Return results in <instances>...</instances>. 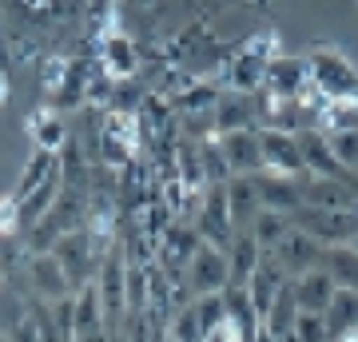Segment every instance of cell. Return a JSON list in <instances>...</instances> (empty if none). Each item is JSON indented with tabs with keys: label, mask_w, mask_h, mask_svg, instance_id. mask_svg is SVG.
<instances>
[{
	"label": "cell",
	"mask_w": 358,
	"mask_h": 342,
	"mask_svg": "<svg viewBox=\"0 0 358 342\" xmlns=\"http://www.w3.org/2000/svg\"><path fill=\"white\" fill-rule=\"evenodd\" d=\"M84 219H88V191L64 187V191H60V199H56V207L40 219V227H32L24 235V251L28 255L56 251V243H60V239H68V235L84 231Z\"/></svg>",
	"instance_id": "cell-1"
},
{
	"label": "cell",
	"mask_w": 358,
	"mask_h": 342,
	"mask_svg": "<svg viewBox=\"0 0 358 342\" xmlns=\"http://www.w3.org/2000/svg\"><path fill=\"white\" fill-rule=\"evenodd\" d=\"M310 64V80L322 88L327 100H358V68L346 60L338 48H315L307 52Z\"/></svg>",
	"instance_id": "cell-2"
},
{
	"label": "cell",
	"mask_w": 358,
	"mask_h": 342,
	"mask_svg": "<svg viewBox=\"0 0 358 342\" xmlns=\"http://www.w3.org/2000/svg\"><path fill=\"white\" fill-rule=\"evenodd\" d=\"M291 227L310 235L322 247H346L358 235V211H315V207H299L291 211Z\"/></svg>",
	"instance_id": "cell-3"
},
{
	"label": "cell",
	"mask_w": 358,
	"mask_h": 342,
	"mask_svg": "<svg viewBox=\"0 0 358 342\" xmlns=\"http://www.w3.org/2000/svg\"><path fill=\"white\" fill-rule=\"evenodd\" d=\"M96 291H100V303H103V322L128 318V259H124V243H115L112 251L100 259Z\"/></svg>",
	"instance_id": "cell-4"
},
{
	"label": "cell",
	"mask_w": 358,
	"mask_h": 342,
	"mask_svg": "<svg viewBox=\"0 0 358 342\" xmlns=\"http://www.w3.org/2000/svg\"><path fill=\"white\" fill-rule=\"evenodd\" d=\"M327 251H331V247L315 243L310 235L291 231L271 255H275V263L282 266L287 279H303V275H310V271H327Z\"/></svg>",
	"instance_id": "cell-5"
},
{
	"label": "cell",
	"mask_w": 358,
	"mask_h": 342,
	"mask_svg": "<svg viewBox=\"0 0 358 342\" xmlns=\"http://www.w3.org/2000/svg\"><path fill=\"white\" fill-rule=\"evenodd\" d=\"M183 283L192 287L195 299H203V294H223V287L231 283V271H227V255L215 251V247H199V255L192 259V266H187V275H183Z\"/></svg>",
	"instance_id": "cell-6"
},
{
	"label": "cell",
	"mask_w": 358,
	"mask_h": 342,
	"mask_svg": "<svg viewBox=\"0 0 358 342\" xmlns=\"http://www.w3.org/2000/svg\"><path fill=\"white\" fill-rule=\"evenodd\" d=\"M259 155H263V171H271V176H282V179L307 176L299 143L287 131H259Z\"/></svg>",
	"instance_id": "cell-7"
},
{
	"label": "cell",
	"mask_w": 358,
	"mask_h": 342,
	"mask_svg": "<svg viewBox=\"0 0 358 342\" xmlns=\"http://www.w3.org/2000/svg\"><path fill=\"white\" fill-rule=\"evenodd\" d=\"M96 64H100V68L115 80V84H124V80H140V72H143L140 40H131V36L103 40L100 52H96Z\"/></svg>",
	"instance_id": "cell-8"
},
{
	"label": "cell",
	"mask_w": 358,
	"mask_h": 342,
	"mask_svg": "<svg viewBox=\"0 0 358 342\" xmlns=\"http://www.w3.org/2000/svg\"><path fill=\"white\" fill-rule=\"evenodd\" d=\"M307 84H310V64H307V56L279 52V56L267 64V84H263V88L275 92L279 100H294V96L307 88Z\"/></svg>",
	"instance_id": "cell-9"
},
{
	"label": "cell",
	"mask_w": 358,
	"mask_h": 342,
	"mask_svg": "<svg viewBox=\"0 0 358 342\" xmlns=\"http://www.w3.org/2000/svg\"><path fill=\"white\" fill-rule=\"evenodd\" d=\"M255 179V191H259V203L263 211H279V215H291L303 207V183L310 176H299V179H282V176H271V171H259Z\"/></svg>",
	"instance_id": "cell-10"
},
{
	"label": "cell",
	"mask_w": 358,
	"mask_h": 342,
	"mask_svg": "<svg viewBox=\"0 0 358 342\" xmlns=\"http://www.w3.org/2000/svg\"><path fill=\"white\" fill-rule=\"evenodd\" d=\"M294 143H299V155H303L307 176H315V179H338L346 171V167L334 159L327 131H319V127H303V131L294 136Z\"/></svg>",
	"instance_id": "cell-11"
},
{
	"label": "cell",
	"mask_w": 358,
	"mask_h": 342,
	"mask_svg": "<svg viewBox=\"0 0 358 342\" xmlns=\"http://www.w3.org/2000/svg\"><path fill=\"white\" fill-rule=\"evenodd\" d=\"M28 279H32L36 299H44V303H60V299L72 294V283H68L64 266H60V259L52 251L48 255H28Z\"/></svg>",
	"instance_id": "cell-12"
},
{
	"label": "cell",
	"mask_w": 358,
	"mask_h": 342,
	"mask_svg": "<svg viewBox=\"0 0 358 342\" xmlns=\"http://www.w3.org/2000/svg\"><path fill=\"white\" fill-rule=\"evenodd\" d=\"M219 152L227 159L231 176H259V171H263L259 131H231V136H219Z\"/></svg>",
	"instance_id": "cell-13"
},
{
	"label": "cell",
	"mask_w": 358,
	"mask_h": 342,
	"mask_svg": "<svg viewBox=\"0 0 358 342\" xmlns=\"http://www.w3.org/2000/svg\"><path fill=\"white\" fill-rule=\"evenodd\" d=\"M287 275H282V266L275 263V255L263 251V263L255 266V275H251V283H247V294H251V306H255L259 318L271 315V303H275V294L287 287Z\"/></svg>",
	"instance_id": "cell-14"
},
{
	"label": "cell",
	"mask_w": 358,
	"mask_h": 342,
	"mask_svg": "<svg viewBox=\"0 0 358 342\" xmlns=\"http://www.w3.org/2000/svg\"><path fill=\"white\" fill-rule=\"evenodd\" d=\"M334 279L327 271H310L303 279H291V294L294 303H299V315H327L334 303Z\"/></svg>",
	"instance_id": "cell-15"
},
{
	"label": "cell",
	"mask_w": 358,
	"mask_h": 342,
	"mask_svg": "<svg viewBox=\"0 0 358 342\" xmlns=\"http://www.w3.org/2000/svg\"><path fill=\"white\" fill-rule=\"evenodd\" d=\"M267 64L259 56H247V52H235L227 60V72H223V92H239V96H255L263 84H267Z\"/></svg>",
	"instance_id": "cell-16"
},
{
	"label": "cell",
	"mask_w": 358,
	"mask_h": 342,
	"mask_svg": "<svg viewBox=\"0 0 358 342\" xmlns=\"http://www.w3.org/2000/svg\"><path fill=\"white\" fill-rule=\"evenodd\" d=\"M215 131L231 136V131H259L255 124V100L239 96V92H223L215 104Z\"/></svg>",
	"instance_id": "cell-17"
},
{
	"label": "cell",
	"mask_w": 358,
	"mask_h": 342,
	"mask_svg": "<svg viewBox=\"0 0 358 342\" xmlns=\"http://www.w3.org/2000/svg\"><path fill=\"white\" fill-rule=\"evenodd\" d=\"M60 191H64V179H60V171H56L44 187H36L32 195H24V199L16 203V227H20V235H28L32 227H40V219L56 207Z\"/></svg>",
	"instance_id": "cell-18"
},
{
	"label": "cell",
	"mask_w": 358,
	"mask_h": 342,
	"mask_svg": "<svg viewBox=\"0 0 358 342\" xmlns=\"http://www.w3.org/2000/svg\"><path fill=\"white\" fill-rule=\"evenodd\" d=\"M227 207H231V223H235V235H243V227L251 231L255 215L263 211V203H259V191H255V179H251V176H231V183H227Z\"/></svg>",
	"instance_id": "cell-19"
},
{
	"label": "cell",
	"mask_w": 358,
	"mask_h": 342,
	"mask_svg": "<svg viewBox=\"0 0 358 342\" xmlns=\"http://www.w3.org/2000/svg\"><path fill=\"white\" fill-rule=\"evenodd\" d=\"M223 306H227V322H231V330H235V339L255 342V334L263 330V318L255 315L247 287H223Z\"/></svg>",
	"instance_id": "cell-20"
},
{
	"label": "cell",
	"mask_w": 358,
	"mask_h": 342,
	"mask_svg": "<svg viewBox=\"0 0 358 342\" xmlns=\"http://www.w3.org/2000/svg\"><path fill=\"white\" fill-rule=\"evenodd\" d=\"M303 207L315 211H358V199L338 183V179H315L310 176L303 183Z\"/></svg>",
	"instance_id": "cell-21"
},
{
	"label": "cell",
	"mask_w": 358,
	"mask_h": 342,
	"mask_svg": "<svg viewBox=\"0 0 358 342\" xmlns=\"http://www.w3.org/2000/svg\"><path fill=\"white\" fill-rule=\"evenodd\" d=\"M28 136H32V143H36V152H52V155L72 140L64 115L48 112V108H36V112L28 115Z\"/></svg>",
	"instance_id": "cell-22"
},
{
	"label": "cell",
	"mask_w": 358,
	"mask_h": 342,
	"mask_svg": "<svg viewBox=\"0 0 358 342\" xmlns=\"http://www.w3.org/2000/svg\"><path fill=\"white\" fill-rule=\"evenodd\" d=\"M259 263H263V247H259L247 231L243 235H235V243H231V251H227V271H231L227 287H247Z\"/></svg>",
	"instance_id": "cell-23"
},
{
	"label": "cell",
	"mask_w": 358,
	"mask_h": 342,
	"mask_svg": "<svg viewBox=\"0 0 358 342\" xmlns=\"http://www.w3.org/2000/svg\"><path fill=\"white\" fill-rule=\"evenodd\" d=\"M322 318H327V330H331L334 342H350L355 330H358V291H343V287H338L331 311Z\"/></svg>",
	"instance_id": "cell-24"
},
{
	"label": "cell",
	"mask_w": 358,
	"mask_h": 342,
	"mask_svg": "<svg viewBox=\"0 0 358 342\" xmlns=\"http://www.w3.org/2000/svg\"><path fill=\"white\" fill-rule=\"evenodd\" d=\"M56 171H60V155H52V152H32V155H28V164H24V171H20V183L13 187V195H16V199L32 195V191L44 187V183H48Z\"/></svg>",
	"instance_id": "cell-25"
},
{
	"label": "cell",
	"mask_w": 358,
	"mask_h": 342,
	"mask_svg": "<svg viewBox=\"0 0 358 342\" xmlns=\"http://www.w3.org/2000/svg\"><path fill=\"white\" fill-rule=\"evenodd\" d=\"M219 96H223V88L219 84H192L187 92H179V96H171V112L176 115H207L215 112Z\"/></svg>",
	"instance_id": "cell-26"
},
{
	"label": "cell",
	"mask_w": 358,
	"mask_h": 342,
	"mask_svg": "<svg viewBox=\"0 0 358 342\" xmlns=\"http://www.w3.org/2000/svg\"><path fill=\"white\" fill-rule=\"evenodd\" d=\"M291 231H294V227H291V219H287V215H279V211H259L247 235H251V239H255L263 251H275V247H279V243L287 239Z\"/></svg>",
	"instance_id": "cell-27"
},
{
	"label": "cell",
	"mask_w": 358,
	"mask_h": 342,
	"mask_svg": "<svg viewBox=\"0 0 358 342\" xmlns=\"http://www.w3.org/2000/svg\"><path fill=\"white\" fill-rule=\"evenodd\" d=\"M103 330V303H100V291H96V279L76 291V339L80 334H96Z\"/></svg>",
	"instance_id": "cell-28"
},
{
	"label": "cell",
	"mask_w": 358,
	"mask_h": 342,
	"mask_svg": "<svg viewBox=\"0 0 358 342\" xmlns=\"http://www.w3.org/2000/svg\"><path fill=\"white\" fill-rule=\"evenodd\" d=\"M319 131L338 136V131H358V100H331L319 120Z\"/></svg>",
	"instance_id": "cell-29"
},
{
	"label": "cell",
	"mask_w": 358,
	"mask_h": 342,
	"mask_svg": "<svg viewBox=\"0 0 358 342\" xmlns=\"http://www.w3.org/2000/svg\"><path fill=\"white\" fill-rule=\"evenodd\" d=\"M68 64H72V56H68V52H44V56L36 60V76H40V88H44V96H52V92L64 88Z\"/></svg>",
	"instance_id": "cell-30"
},
{
	"label": "cell",
	"mask_w": 358,
	"mask_h": 342,
	"mask_svg": "<svg viewBox=\"0 0 358 342\" xmlns=\"http://www.w3.org/2000/svg\"><path fill=\"white\" fill-rule=\"evenodd\" d=\"M294 322H299V303H294L291 283H287V287L275 294V303H271V315L263 318V327H267L271 334H287V330H294Z\"/></svg>",
	"instance_id": "cell-31"
},
{
	"label": "cell",
	"mask_w": 358,
	"mask_h": 342,
	"mask_svg": "<svg viewBox=\"0 0 358 342\" xmlns=\"http://www.w3.org/2000/svg\"><path fill=\"white\" fill-rule=\"evenodd\" d=\"M167 342H203V327H199V315L192 306H179L176 315L167 318Z\"/></svg>",
	"instance_id": "cell-32"
},
{
	"label": "cell",
	"mask_w": 358,
	"mask_h": 342,
	"mask_svg": "<svg viewBox=\"0 0 358 342\" xmlns=\"http://www.w3.org/2000/svg\"><path fill=\"white\" fill-rule=\"evenodd\" d=\"M235 52H247V56H259V60H275V56H279V32L271 24H263L259 32H251L243 44H235Z\"/></svg>",
	"instance_id": "cell-33"
},
{
	"label": "cell",
	"mask_w": 358,
	"mask_h": 342,
	"mask_svg": "<svg viewBox=\"0 0 358 342\" xmlns=\"http://www.w3.org/2000/svg\"><path fill=\"white\" fill-rule=\"evenodd\" d=\"M195 315H199V327H203V339H207L215 327H223V322H227L223 294H203V299H195Z\"/></svg>",
	"instance_id": "cell-34"
},
{
	"label": "cell",
	"mask_w": 358,
	"mask_h": 342,
	"mask_svg": "<svg viewBox=\"0 0 358 342\" xmlns=\"http://www.w3.org/2000/svg\"><path fill=\"white\" fill-rule=\"evenodd\" d=\"M48 311H52L56 330H60V339L76 342V294H68V299H60V303H48Z\"/></svg>",
	"instance_id": "cell-35"
},
{
	"label": "cell",
	"mask_w": 358,
	"mask_h": 342,
	"mask_svg": "<svg viewBox=\"0 0 358 342\" xmlns=\"http://www.w3.org/2000/svg\"><path fill=\"white\" fill-rule=\"evenodd\" d=\"M331 140L334 159L346 167V171H358V131H338V136H327Z\"/></svg>",
	"instance_id": "cell-36"
},
{
	"label": "cell",
	"mask_w": 358,
	"mask_h": 342,
	"mask_svg": "<svg viewBox=\"0 0 358 342\" xmlns=\"http://www.w3.org/2000/svg\"><path fill=\"white\" fill-rule=\"evenodd\" d=\"M294 334H299V342H334L331 330H327V318H322V315H299V322H294Z\"/></svg>",
	"instance_id": "cell-37"
},
{
	"label": "cell",
	"mask_w": 358,
	"mask_h": 342,
	"mask_svg": "<svg viewBox=\"0 0 358 342\" xmlns=\"http://www.w3.org/2000/svg\"><path fill=\"white\" fill-rule=\"evenodd\" d=\"M8 342H40V330H36V322H32V315H28L13 334H8Z\"/></svg>",
	"instance_id": "cell-38"
},
{
	"label": "cell",
	"mask_w": 358,
	"mask_h": 342,
	"mask_svg": "<svg viewBox=\"0 0 358 342\" xmlns=\"http://www.w3.org/2000/svg\"><path fill=\"white\" fill-rule=\"evenodd\" d=\"M8 96H13V84H8V64H4V56H0V108L8 104Z\"/></svg>",
	"instance_id": "cell-39"
},
{
	"label": "cell",
	"mask_w": 358,
	"mask_h": 342,
	"mask_svg": "<svg viewBox=\"0 0 358 342\" xmlns=\"http://www.w3.org/2000/svg\"><path fill=\"white\" fill-rule=\"evenodd\" d=\"M203 342H239V339H235V330H231V322H223V327H215V330H211V334H207Z\"/></svg>",
	"instance_id": "cell-40"
},
{
	"label": "cell",
	"mask_w": 358,
	"mask_h": 342,
	"mask_svg": "<svg viewBox=\"0 0 358 342\" xmlns=\"http://www.w3.org/2000/svg\"><path fill=\"white\" fill-rule=\"evenodd\" d=\"M275 342H299V334H294V330H287V334H275Z\"/></svg>",
	"instance_id": "cell-41"
},
{
	"label": "cell",
	"mask_w": 358,
	"mask_h": 342,
	"mask_svg": "<svg viewBox=\"0 0 358 342\" xmlns=\"http://www.w3.org/2000/svg\"><path fill=\"white\" fill-rule=\"evenodd\" d=\"M108 342H128V339H124V330H115V334H108Z\"/></svg>",
	"instance_id": "cell-42"
},
{
	"label": "cell",
	"mask_w": 358,
	"mask_h": 342,
	"mask_svg": "<svg viewBox=\"0 0 358 342\" xmlns=\"http://www.w3.org/2000/svg\"><path fill=\"white\" fill-rule=\"evenodd\" d=\"M346 247H350V251H355V255H358V235H355V239H350V243H346Z\"/></svg>",
	"instance_id": "cell-43"
},
{
	"label": "cell",
	"mask_w": 358,
	"mask_h": 342,
	"mask_svg": "<svg viewBox=\"0 0 358 342\" xmlns=\"http://www.w3.org/2000/svg\"><path fill=\"white\" fill-rule=\"evenodd\" d=\"M0 342H8V334H4V330H0Z\"/></svg>",
	"instance_id": "cell-44"
},
{
	"label": "cell",
	"mask_w": 358,
	"mask_h": 342,
	"mask_svg": "<svg viewBox=\"0 0 358 342\" xmlns=\"http://www.w3.org/2000/svg\"><path fill=\"white\" fill-rule=\"evenodd\" d=\"M350 342H358V330H355V339H350Z\"/></svg>",
	"instance_id": "cell-45"
}]
</instances>
